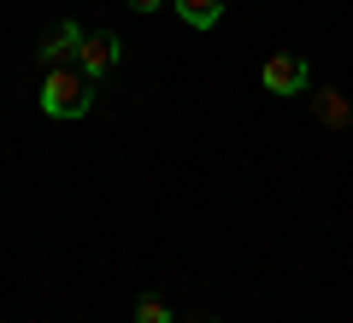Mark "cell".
I'll list each match as a JSON object with an SVG mask.
<instances>
[{
	"label": "cell",
	"mask_w": 353,
	"mask_h": 323,
	"mask_svg": "<svg viewBox=\"0 0 353 323\" xmlns=\"http://www.w3.org/2000/svg\"><path fill=\"white\" fill-rule=\"evenodd\" d=\"M77 53H83V30H77L71 18H65V24L53 30L48 41H41V65H48V71H53V65H71Z\"/></svg>",
	"instance_id": "277c9868"
},
{
	"label": "cell",
	"mask_w": 353,
	"mask_h": 323,
	"mask_svg": "<svg viewBox=\"0 0 353 323\" xmlns=\"http://www.w3.org/2000/svg\"><path fill=\"white\" fill-rule=\"evenodd\" d=\"M118 53H124V41L112 36V30H101V36H83V53H77V65H83L88 76H106L118 65Z\"/></svg>",
	"instance_id": "3957f363"
},
{
	"label": "cell",
	"mask_w": 353,
	"mask_h": 323,
	"mask_svg": "<svg viewBox=\"0 0 353 323\" xmlns=\"http://www.w3.org/2000/svg\"><path fill=\"white\" fill-rule=\"evenodd\" d=\"M176 12H183L189 30H212L218 18H224V0H176Z\"/></svg>",
	"instance_id": "8992f818"
},
{
	"label": "cell",
	"mask_w": 353,
	"mask_h": 323,
	"mask_svg": "<svg viewBox=\"0 0 353 323\" xmlns=\"http://www.w3.org/2000/svg\"><path fill=\"white\" fill-rule=\"evenodd\" d=\"M259 76H265V88H271V94H306V83H312L306 59H294V53H271Z\"/></svg>",
	"instance_id": "7a4b0ae2"
},
{
	"label": "cell",
	"mask_w": 353,
	"mask_h": 323,
	"mask_svg": "<svg viewBox=\"0 0 353 323\" xmlns=\"http://www.w3.org/2000/svg\"><path fill=\"white\" fill-rule=\"evenodd\" d=\"M124 6H130V12H159L165 0H124Z\"/></svg>",
	"instance_id": "ba28073f"
},
{
	"label": "cell",
	"mask_w": 353,
	"mask_h": 323,
	"mask_svg": "<svg viewBox=\"0 0 353 323\" xmlns=\"http://www.w3.org/2000/svg\"><path fill=\"white\" fill-rule=\"evenodd\" d=\"M312 112H318V124H330V129H347V124H353V106L341 100V88H324V94H312Z\"/></svg>",
	"instance_id": "5b68a950"
},
{
	"label": "cell",
	"mask_w": 353,
	"mask_h": 323,
	"mask_svg": "<svg viewBox=\"0 0 353 323\" xmlns=\"http://www.w3.org/2000/svg\"><path fill=\"white\" fill-rule=\"evenodd\" d=\"M136 323H171V306H165V300H136Z\"/></svg>",
	"instance_id": "52a82bcc"
},
{
	"label": "cell",
	"mask_w": 353,
	"mask_h": 323,
	"mask_svg": "<svg viewBox=\"0 0 353 323\" xmlns=\"http://www.w3.org/2000/svg\"><path fill=\"white\" fill-rule=\"evenodd\" d=\"M88 100H94V76L83 65H53L41 76V112L48 118H83Z\"/></svg>",
	"instance_id": "6da1fadb"
}]
</instances>
